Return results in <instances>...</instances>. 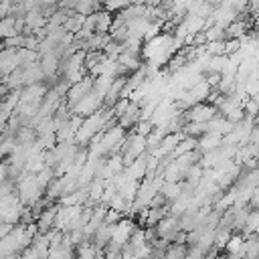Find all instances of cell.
<instances>
[{"label": "cell", "mask_w": 259, "mask_h": 259, "mask_svg": "<svg viewBox=\"0 0 259 259\" xmlns=\"http://www.w3.org/2000/svg\"><path fill=\"white\" fill-rule=\"evenodd\" d=\"M243 253L245 259H259V233H251L245 237Z\"/></svg>", "instance_id": "10"}, {"label": "cell", "mask_w": 259, "mask_h": 259, "mask_svg": "<svg viewBox=\"0 0 259 259\" xmlns=\"http://www.w3.org/2000/svg\"><path fill=\"white\" fill-rule=\"evenodd\" d=\"M219 115V109L214 107V105H210V103H196V105H192L190 109H184V119H186V123L188 121H200V123H208L210 119H214Z\"/></svg>", "instance_id": "2"}, {"label": "cell", "mask_w": 259, "mask_h": 259, "mask_svg": "<svg viewBox=\"0 0 259 259\" xmlns=\"http://www.w3.org/2000/svg\"><path fill=\"white\" fill-rule=\"evenodd\" d=\"M20 57H18V49H4L0 55V71H2V79L12 75L16 69H20Z\"/></svg>", "instance_id": "4"}, {"label": "cell", "mask_w": 259, "mask_h": 259, "mask_svg": "<svg viewBox=\"0 0 259 259\" xmlns=\"http://www.w3.org/2000/svg\"><path fill=\"white\" fill-rule=\"evenodd\" d=\"M18 259H45V257H42V253H40L34 245H30V247H26V249L20 253Z\"/></svg>", "instance_id": "28"}, {"label": "cell", "mask_w": 259, "mask_h": 259, "mask_svg": "<svg viewBox=\"0 0 259 259\" xmlns=\"http://www.w3.org/2000/svg\"><path fill=\"white\" fill-rule=\"evenodd\" d=\"M204 34H206V40H208V42L227 40V28H223V26H219V24H212L210 28H206Z\"/></svg>", "instance_id": "21"}, {"label": "cell", "mask_w": 259, "mask_h": 259, "mask_svg": "<svg viewBox=\"0 0 259 259\" xmlns=\"http://www.w3.org/2000/svg\"><path fill=\"white\" fill-rule=\"evenodd\" d=\"M57 212H59V202L51 204L49 208H45L40 212V217L36 219V227L40 233H49L51 229H55V221H57Z\"/></svg>", "instance_id": "5"}, {"label": "cell", "mask_w": 259, "mask_h": 259, "mask_svg": "<svg viewBox=\"0 0 259 259\" xmlns=\"http://www.w3.org/2000/svg\"><path fill=\"white\" fill-rule=\"evenodd\" d=\"M245 30H247L245 20H235V22L229 24V28H227V38H243V36H245Z\"/></svg>", "instance_id": "20"}, {"label": "cell", "mask_w": 259, "mask_h": 259, "mask_svg": "<svg viewBox=\"0 0 259 259\" xmlns=\"http://www.w3.org/2000/svg\"><path fill=\"white\" fill-rule=\"evenodd\" d=\"M182 192H184L182 182H164V186H162V190H160V194H162L168 202H174Z\"/></svg>", "instance_id": "11"}, {"label": "cell", "mask_w": 259, "mask_h": 259, "mask_svg": "<svg viewBox=\"0 0 259 259\" xmlns=\"http://www.w3.org/2000/svg\"><path fill=\"white\" fill-rule=\"evenodd\" d=\"M241 51V38H227L225 40V55L231 57Z\"/></svg>", "instance_id": "27"}, {"label": "cell", "mask_w": 259, "mask_h": 259, "mask_svg": "<svg viewBox=\"0 0 259 259\" xmlns=\"http://www.w3.org/2000/svg\"><path fill=\"white\" fill-rule=\"evenodd\" d=\"M140 259H162V257H158V255L152 253V255H146V257H140Z\"/></svg>", "instance_id": "31"}, {"label": "cell", "mask_w": 259, "mask_h": 259, "mask_svg": "<svg viewBox=\"0 0 259 259\" xmlns=\"http://www.w3.org/2000/svg\"><path fill=\"white\" fill-rule=\"evenodd\" d=\"M24 45H26V34H18V36H10L2 40L4 49H22Z\"/></svg>", "instance_id": "24"}, {"label": "cell", "mask_w": 259, "mask_h": 259, "mask_svg": "<svg viewBox=\"0 0 259 259\" xmlns=\"http://www.w3.org/2000/svg\"><path fill=\"white\" fill-rule=\"evenodd\" d=\"M245 115L247 117H253V119H257V115H259V97H249L247 101H245Z\"/></svg>", "instance_id": "23"}, {"label": "cell", "mask_w": 259, "mask_h": 259, "mask_svg": "<svg viewBox=\"0 0 259 259\" xmlns=\"http://www.w3.org/2000/svg\"><path fill=\"white\" fill-rule=\"evenodd\" d=\"M166 134H168V132H166L164 127H158V125H156V127H154V130H152V132L146 136V142H148V152L156 150V148L162 144V140L166 138Z\"/></svg>", "instance_id": "14"}, {"label": "cell", "mask_w": 259, "mask_h": 259, "mask_svg": "<svg viewBox=\"0 0 259 259\" xmlns=\"http://www.w3.org/2000/svg\"><path fill=\"white\" fill-rule=\"evenodd\" d=\"M101 253H103V251H99L97 245H95L93 241H83L81 245L75 247V255H77V259H97Z\"/></svg>", "instance_id": "9"}, {"label": "cell", "mask_w": 259, "mask_h": 259, "mask_svg": "<svg viewBox=\"0 0 259 259\" xmlns=\"http://www.w3.org/2000/svg\"><path fill=\"white\" fill-rule=\"evenodd\" d=\"M162 176H164L166 182H182L184 180V174H182V170H180V166L176 162H170L166 166V170L162 172Z\"/></svg>", "instance_id": "16"}, {"label": "cell", "mask_w": 259, "mask_h": 259, "mask_svg": "<svg viewBox=\"0 0 259 259\" xmlns=\"http://www.w3.org/2000/svg\"><path fill=\"white\" fill-rule=\"evenodd\" d=\"M206 53L210 57H219V55H225V40H214V42H206L204 45Z\"/></svg>", "instance_id": "25"}, {"label": "cell", "mask_w": 259, "mask_h": 259, "mask_svg": "<svg viewBox=\"0 0 259 259\" xmlns=\"http://www.w3.org/2000/svg\"><path fill=\"white\" fill-rule=\"evenodd\" d=\"M156 231H158V237H160V239H166V241L174 243L176 235L182 231V227H180V219L174 217V214H168L166 219H162V221L156 225Z\"/></svg>", "instance_id": "3"}, {"label": "cell", "mask_w": 259, "mask_h": 259, "mask_svg": "<svg viewBox=\"0 0 259 259\" xmlns=\"http://www.w3.org/2000/svg\"><path fill=\"white\" fill-rule=\"evenodd\" d=\"M140 113H142V105L136 103V101H132L130 109L119 117V125L123 130H136V125L140 123Z\"/></svg>", "instance_id": "6"}, {"label": "cell", "mask_w": 259, "mask_h": 259, "mask_svg": "<svg viewBox=\"0 0 259 259\" xmlns=\"http://www.w3.org/2000/svg\"><path fill=\"white\" fill-rule=\"evenodd\" d=\"M192 150H198V140L196 138H184L178 146H176V150L172 152V158L176 160V158H180L182 154H188V152H192Z\"/></svg>", "instance_id": "13"}, {"label": "cell", "mask_w": 259, "mask_h": 259, "mask_svg": "<svg viewBox=\"0 0 259 259\" xmlns=\"http://www.w3.org/2000/svg\"><path fill=\"white\" fill-rule=\"evenodd\" d=\"M85 20H87V16H85V14L73 12V14L69 16V20L65 22V28H67V32H71V34H77V32H81V28L85 26Z\"/></svg>", "instance_id": "12"}, {"label": "cell", "mask_w": 259, "mask_h": 259, "mask_svg": "<svg viewBox=\"0 0 259 259\" xmlns=\"http://www.w3.org/2000/svg\"><path fill=\"white\" fill-rule=\"evenodd\" d=\"M186 255H188V245L172 243V245L166 249V253H164L162 259H186Z\"/></svg>", "instance_id": "18"}, {"label": "cell", "mask_w": 259, "mask_h": 259, "mask_svg": "<svg viewBox=\"0 0 259 259\" xmlns=\"http://www.w3.org/2000/svg\"><path fill=\"white\" fill-rule=\"evenodd\" d=\"M113 24V16L107 10H99L97 12V30L95 32H109Z\"/></svg>", "instance_id": "19"}, {"label": "cell", "mask_w": 259, "mask_h": 259, "mask_svg": "<svg viewBox=\"0 0 259 259\" xmlns=\"http://www.w3.org/2000/svg\"><path fill=\"white\" fill-rule=\"evenodd\" d=\"M130 105H132V101H130L127 97H121V99H119V101H117V103L111 107V111H113V115L117 117V121H119V117H121V115H123V113L130 109Z\"/></svg>", "instance_id": "26"}, {"label": "cell", "mask_w": 259, "mask_h": 259, "mask_svg": "<svg viewBox=\"0 0 259 259\" xmlns=\"http://www.w3.org/2000/svg\"><path fill=\"white\" fill-rule=\"evenodd\" d=\"M243 243H245V237L241 233H233V237L229 239L227 243V253H243ZM245 255V253H243Z\"/></svg>", "instance_id": "22"}, {"label": "cell", "mask_w": 259, "mask_h": 259, "mask_svg": "<svg viewBox=\"0 0 259 259\" xmlns=\"http://www.w3.org/2000/svg\"><path fill=\"white\" fill-rule=\"evenodd\" d=\"M99 109H103V97H101L95 89H91V91L75 105L73 113H75V115H81V117H89V115L97 113Z\"/></svg>", "instance_id": "1"}, {"label": "cell", "mask_w": 259, "mask_h": 259, "mask_svg": "<svg viewBox=\"0 0 259 259\" xmlns=\"http://www.w3.org/2000/svg\"><path fill=\"white\" fill-rule=\"evenodd\" d=\"M154 127H156V125H154L150 119H144V121H140V123L136 125V134H140V136H144V138H146Z\"/></svg>", "instance_id": "29"}, {"label": "cell", "mask_w": 259, "mask_h": 259, "mask_svg": "<svg viewBox=\"0 0 259 259\" xmlns=\"http://www.w3.org/2000/svg\"><path fill=\"white\" fill-rule=\"evenodd\" d=\"M223 142H225V136L214 134V132H208V134H204V136L198 140V150H200L202 154H206V152H212V150L221 148Z\"/></svg>", "instance_id": "8"}, {"label": "cell", "mask_w": 259, "mask_h": 259, "mask_svg": "<svg viewBox=\"0 0 259 259\" xmlns=\"http://www.w3.org/2000/svg\"><path fill=\"white\" fill-rule=\"evenodd\" d=\"M221 79H223V75H221V73H204V81H206L212 89H217V87H219Z\"/></svg>", "instance_id": "30"}, {"label": "cell", "mask_w": 259, "mask_h": 259, "mask_svg": "<svg viewBox=\"0 0 259 259\" xmlns=\"http://www.w3.org/2000/svg\"><path fill=\"white\" fill-rule=\"evenodd\" d=\"M83 42V49L89 53V51H103L109 42H111V34L109 32H95L91 34L87 40H81Z\"/></svg>", "instance_id": "7"}, {"label": "cell", "mask_w": 259, "mask_h": 259, "mask_svg": "<svg viewBox=\"0 0 259 259\" xmlns=\"http://www.w3.org/2000/svg\"><path fill=\"white\" fill-rule=\"evenodd\" d=\"M113 81H115V77H109V75H101V77H97V79L93 81V89H95V91H97L101 97H105V95H107V91L111 89Z\"/></svg>", "instance_id": "17"}, {"label": "cell", "mask_w": 259, "mask_h": 259, "mask_svg": "<svg viewBox=\"0 0 259 259\" xmlns=\"http://www.w3.org/2000/svg\"><path fill=\"white\" fill-rule=\"evenodd\" d=\"M168 214H170V206H168V204L150 208V212H148V227H156V225H158L162 219H166Z\"/></svg>", "instance_id": "15"}]
</instances>
